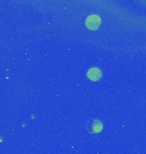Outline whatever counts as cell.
Wrapping results in <instances>:
<instances>
[{
    "label": "cell",
    "mask_w": 146,
    "mask_h": 154,
    "mask_svg": "<svg viewBox=\"0 0 146 154\" xmlns=\"http://www.w3.org/2000/svg\"><path fill=\"white\" fill-rule=\"evenodd\" d=\"M85 127H86L87 132L90 134H98L103 129V124H102L101 121L98 119H96V118L89 120L86 123Z\"/></svg>",
    "instance_id": "obj_1"
},
{
    "label": "cell",
    "mask_w": 146,
    "mask_h": 154,
    "mask_svg": "<svg viewBox=\"0 0 146 154\" xmlns=\"http://www.w3.org/2000/svg\"><path fill=\"white\" fill-rule=\"evenodd\" d=\"M101 24V19L97 15H92L87 17L86 20V25L91 30H96Z\"/></svg>",
    "instance_id": "obj_2"
},
{
    "label": "cell",
    "mask_w": 146,
    "mask_h": 154,
    "mask_svg": "<svg viewBox=\"0 0 146 154\" xmlns=\"http://www.w3.org/2000/svg\"><path fill=\"white\" fill-rule=\"evenodd\" d=\"M101 76H102V72L98 68L96 67H93L87 71V77L92 81H97L101 78Z\"/></svg>",
    "instance_id": "obj_3"
}]
</instances>
